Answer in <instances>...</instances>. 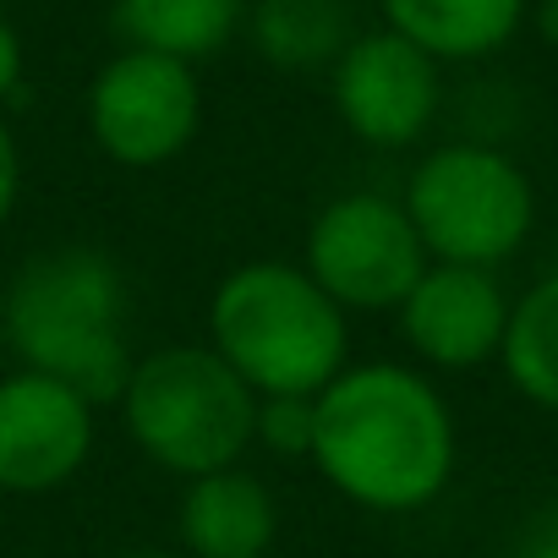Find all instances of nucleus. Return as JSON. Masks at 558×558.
Wrapping results in <instances>:
<instances>
[{
    "instance_id": "obj_1",
    "label": "nucleus",
    "mask_w": 558,
    "mask_h": 558,
    "mask_svg": "<svg viewBox=\"0 0 558 558\" xmlns=\"http://www.w3.org/2000/svg\"><path fill=\"white\" fill-rule=\"evenodd\" d=\"M313 411V465L340 498L373 514H411L449 487L460 454L454 411L416 367H345Z\"/></svg>"
},
{
    "instance_id": "obj_2",
    "label": "nucleus",
    "mask_w": 558,
    "mask_h": 558,
    "mask_svg": "<svg viewBox=\"0 0 558 558\" xmlns=\"http://www.w3.org/2000/svg\"><path fill=\"white\" fill-rule=\"evenodd\" d=\"M0 329L23 373L56 378L88 405L121 400L137 367L126 345V274L99 246L28 257L0 296Z\"/></svg>"
},
{
    "instance_id": "obj_3",
    "label": "nucleus",
    "mask_w": 558,
    "mask_h": 558,
    "mask_svg": "<svg viewBox=\"0 0 558 558\" xmlns=\"http://www.w3.org/2000/svg\"><path fill=\"white\" fill-rule=\"evenodd\" d=\"M208 345L257 395L318 400L351 351V318L313 286L302 263H241L208 302Z\"/></svg>"
},
{
    "instance_id": "obj_4",
    "label": "nucleus",
    "mask_w": 558,
    "mask_h": 558,
    "mask_svg": "<svg viewBox=\"0 0 558 558\" xmlns=\"http://www.w3.org/2000/svg\"><path fill=\"white\" fill-rule=\"evenodd\" d=\"M126 433L170 476L230 471L257 438V395L214 345H165L143 356L121 395Z\"/></svg>"
},
{
    "instance_id": "obj_5",
    "label": "nucleus",
    "mask_w": 558,
    "mask_h": 558,
    "mask_svg": "<svg viewBox=\"0 0 558 558\" xmlns=\"http://www.w3.org/2000/svg\"><path fill=\"white\" fill-rule=\"evenodd\" d=\"M405 214L433 263L498 268L536 225V192L525 170L482 143L433 148L405 181Z\"/></svg>"
},
{
    "instance_id": "obj_6",
    "label": "nucleus",
    "mask_w": 558,
    "mask_h": 558,
    "mask_svg": "<svg viewBox=\"0 0 558 558\" xmlns=\"http://www.w3.org/2000/svg\"><path fill=\"white\" fill-rule=\"evenodd\" d=\"M427 246L405 214V203L384 192L335 197L307 230V274L313 286L351 313H400L411 286L427 274Z\"/></svg>"
},
{
    "instance_id": "obj_7",
    "label": "nucleus",
    "mask_w": 558,
    "mask_h": 558,
    "mask_svg": "<svg viewBox=\"0 0 558 558\" xmlns=\"http://www.w3.org/2000/svg\"><path fill=\"white\" fill-rule=\"evenodd\" d=\"M203 116V94L186 61L154 56V50H121L88 94V126L94 143L126 165V170H154L170 165Z\"/></svg>"
},
{
    "instance_id": "obj_8",
    "label": "nucleus",
    "mask_w": 558,
    "mask_h": 558,
    "mask_svg": "<svg viewBox=\"0 0 558 558\" xmlns=\"http://www.w3.org/2000/svg\"><path fill=\"white\" fill-rule=\"evenodd\" d=\"M340 121L373 148L416 143L438 116V61L400 34H362L329 72Z\"/></svg>"
},
{
    "instance_id": "obj_9",
    "label": "nucleus",
    "mask_w": 558,
    "mask_h": 558,
    "mask_svg": "<svg viewBox=\"0 0 558 558\" xmlns=\"http://www.w3.org/2000/svg\"><path fill=\"white\" fill-rule=\"evenodd\" d=\"M94 454V405L56 378H0V493H56Z\"/></svg>"
},
{
    "instance_id": "obj_10",
    "label": "nucleus",
    "mask_w": 558,
    "mask_h": 558,
    "mask_svg": "<svg viewBox=\"0 0 558 558\" xmlns=\"http://www.w3.org/2000/svg\"><path fill=\"white\" fill-rule=\"evenodd\" d=\"M504 329H509V296L493 268L427 263V274L400 302L405 345L444 373H471L482 362H498Z\"/></svg>"
},
{
    "instance_id": "obj_11",
    "label": "nucleus",
    "mask_w": 558,
    "mask_h": 558,
    "mask_svg": "<svg viewBox=\"0 0 558 558\" xmlns=\"http://www.w3.org/2000/svg\"><path fill=\"white\" fill-rule=\"evenodd\" d=\"M279 536V504L263 476L230 465L186 482L181 493V547L192 558H263Z\"/></svg>"
},
{
    "instance_id": "obj_12",
    "label": "nucleus",
    "mask_w": 558,
    "mask_h": 558,
    "mask_svg": "<svg viewBox=\"0 0 558 558\" xmlns=\"http://www.w3.org/2000/svg\"><path fill=\"white\" fill-rule=\"evenodd\" d=\"M384 17L433 61H476L514 39L525 0H384Z\"/></svg>"
},
{
    "instance_id": "obj_13",
    "label": "nucleus",
    "mask_w": 558,
    "mask_h": 558,
    "mask_svg": "<svg viewBox=\"0 0 558 558\" xmlns=\"http://www.w3.org/2000/svg\"><path fill=\"white\" fill-rule=\"evenodd\" d=\"M241 23V0H116V28L126 50H154L175 61L214 56Z\"/></svg>"
},
{
    "instance_id": "obj_14",
    "label": "nucleus",
    "mask_w": 558,
    "mask_h": 558,
    "mask_svg": "<svg viewBox=\"0 0 558 558\" xmlns=\"http://www.w3.org/2000/svg\"><path fill=\"white\" fill-rule=\"evenodd\" d=\"M252 39L279 72H335V61L356 45L345 0H263L252 17Z\"/></svg>"
},
{
    "instance_id": "obj_15",
    "label": "nucleus",
    "mask_w": 558,
    "mask_h": 558,
    "mask_svg": "<svg viewBox=\"0 0 558 558\" xmlns=\"http://www.w3.org/2000/svg\"><path fill=\"white\" fill-rule=\"evenodd\" d=\"M504 378L542 411L558 416V274L509 302V329H504Z\"/></svg>"
},
{
    "instance_id": "obj_16",
    "label": "nucleus",
    "mask_w": 558,
    "mask_h": 558,
    "mask_svg": "<svg viewBox=\"0 0 558 558\" xmlns=\"http://www.w3.org/2000/svg\"><path fill=\"white\" fill-rule=\"evenodd\" d=\"M313 400L307 395H274V400H257V438L263 449L286 454V460H313Z\"/></svg>"
},
{
    "instance_id": "obj_17",
    "label": "nucleus",
    "mask_w": 558,
    "mask_h": 558,
    "mask_svg": "<svg viewBox=\"0 0 558 558\" xmlns=\"http://www.w3.org/2000/svg\"><path fill=\"white\" fill-rule=\"evenodd\" d=\"M17 186H23V165H17V143L12 132L0 126V225L12 219V203H17Z\"/></svg>"
},
{
    "instance_id": "obj_18",
    "label": "nucleus",
    "mask_w": 558,
    "mask_h": 558,
    "mask_svg": "<svg viewBox=\"0 0 558 558\" xmlns=\"http://www.w3.org/2000/svg\"><path fill=\"white\" fill-rule=\"evenodd\" d=\"M17 72H23V50H17V34L0 23V99L17 88Z\"/></svg>"
},
{
    "instance_id": "obj_19",
    "label": "nucleus",
    "mask_w": 558,
    "mask_h": 558,
    "mask_svg": "<svg viewBox=\"0 0 558 558\" xmlns=\"http://www.w3.org/2000/svg\"><path fill=\"white\" fill-rule=\"evenodd\" d=\"M514 558H558V525L531 531V536L520 542V553H514Z\"/></svg>"
},
{
    "instance_id": "obj_20",
    "label": "nucleus",
    "mask_w": 558,
    "mask_h": 558,
    "mask_svg": "<svg viewBox=\"0 0 558 558\" xmlns=\"http://www.w3.org/2000/svg\"><path fill=\"white\" fill-rule=\"evenodd\" d=\"M536 34L547 45H558V0H542V7H536Z\"/></svg>"
},
{
    "instance_id": "obj_21",
    "label": "nucleus",
    "mask_w": 558,
    "mask_h": 558,
    "mask_svg": "<svg viewBox=\"0 0 558 558\" xmlns=\"http://www.w3.org/2000/svg\"><path fill=\"white\" fill-rule=\"evenodd\" d=\"M121 558H170V553H121Z\"/></svg>"
}]
</instances>
